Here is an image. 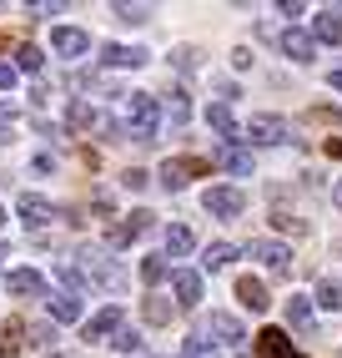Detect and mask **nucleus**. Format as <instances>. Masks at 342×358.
<instances>
[{
	"label": "nucleus",
	"mask_w": 342,
	"mask_h": 358,
	"mask_svg": "<svg viewBox=\"0 0 342 358\" xmlns=\"http://www.w3.org/2000/svg\"><path fill=\"white\" fill-rule=\"evenodd\" d=\"M126 116H131V127H126L131 141H156V131H161V106H156L151 91H131V96H126Z\"/></svg>",
	"instance_id": "nucleus-1"
},
{
	"label": "nucleus",
	"mask_w": 342,
	"mask_h": 358,
	"mask_svg": "<svg viewBox=\"0 0 342 358\" xmlns=\"http://www.w3.org/2000/svg\"><path fill=\"white\" fill-rule=\"evenodd\" d=\"M81 262H86V273H91L96 288H106V293H121V288H126V273L116 268V257L96 252V248H81Z\"/></svg>",
	"instance_id": "nucleus-2"
},
{
	"label": "nucleus",
	"mask_w": 342,
	"mask_h": 358,
	"mask_svg": "<svg viewBox=\"0 0 342 358\" xmlns=\"http://www.w3.org/2000/svg\"><path fill=\"white\" fill-rule=\"evenodd\" d=\"M207 172H211V162H202V157H166L161 162V187L166 192H181L191 177H207Z\"/></svg>",
	"instance_id": "nucleus-3"
},
{
	"label": "nucleus",
	"mask_w": 342,
	"mask_h": 358,
	"mask_svg": "<svg viewBox=\"0 0 342 358\" xmlns=\"http://www.w3.org/2000/svg\"><path fill=\"white\" fill-rule=\"evenodd\" d=\"M202 207L211 212V217H241V212H247V197H241L237 187H207Z\"/></svg>",
	"instance_id": "nucleus-4"
},
{
	"label": "nucleus",
	"mask_w": 342,
	"mask_h": 358,
	"mask_svg": "<svg viewBox=\"0 0 342 358\" xmlns=\"http://www.w3.org/2000/svg\"><path fill=\"white\" fill-rule=\"evenodd\" d=\"M247 257H257L262 268H272V273H287V268H292V248H287V243H272V237H252V243H247Z\"/></svg>",
	"instance_id": "nucleus-5"
},
{
	"label": "nucleus",
	"mask_w": 342,
	"mask_h": 358,
	"mask_svg": "<svg viewBox=\"0 0 342 358\" xmlns=\"http://www.w3.org/2000/svg\"><path fill=\"white\" fill-rule=\"evenodd\" d=\"M151 217H156V212H146V207H136V212H131L126 222H116V227H106V248H131L136 237H141L146 227H151Z\"/></svg>",
	"instance_id": "nucleus-6"
},
{
	"label": "nucleus",
	"mask_w": 342,
	"mask_h": 358,
	"mask_svg": "<svg viewBox=\"0 0 342 358\" xmlns=\"http://www.w3.org/2000/svg\"><path fill=\"white\" fill-rule=\"evenodd\" d=\"M247 141H257V147H277V141H287V122L272 111H262L247 122Z\"/></svg>",
	"instance_id": "nucleus-7"
},
{
	"label": "nucleus",
	"mask_w": 342,
	"mask_h": 358,
	"mask_svg": "<svg viewBox=\"0 0 342 358\" xmlns=\"http://www.w3.org/2000/svg\"><path fill=\"white\" fill-rule=\"evenodd\" d=\"M56 217H61V207H56V202H45V197H36V192L20 197V222H26L31 232H40L45 222H56Z\"/></svg>",
	"instance_id": "nucleus-8"
},
{
	"label": "nucleus",
	"mask_w": 342,
	"mask_h": 358,
	"mask_svg": "<svg viewBox=\"0 0 342 358\" xmlns=\"http://www.w3.org/2000/svg\"><path fill=\"white\" fill-rule=\"evenodd\" d=\"M151 61V51H141V45H101V66H111V71H136V66H146Z\"/></svg>",
	"instance_id": "nucleus-9"
},
{
	"label": "nucleus",
	"mask_w": 342,
	"mask_h": 358,
	"mask_svg": "<svg viewBox=\"0 0 342 358\" xmlns=\"http://www.w3.org/2000/svg\"><path fill=\"white\" fill-rule=\"evenodd\" d=\"M277 45H282V56H292L297 66H307V61L317 56V41H312V31H297V26H287Z\"/></svg>",
	"instance_id": "nucleus-10"
},
{
	"label": "nucleus",
	"mask_w": 342,
	"mask_h": 358,
	"mask_svg": "<svg viewBox=\"0 0 342 358\" xmlns=\"http://www.w3.org/2000/svg\"><path fill=\"white\" fill-rule=\"evenodd\" d=\"M257 358H307V353L292 348V338H287L282 328H262L257 333Z\"/></svg>",
	"instance_id": "nucleus-11"
},
{
	"label": "nucleus",
	"mask_w": 342,
	"mask_h": 358,
	"mask_svg": "<svg viewBox=\"0 0 342 358\" xmlns=\"http://www.w3.org/2000/svg\"><path fill=\"white\" fill-rule=\"evenodd\" d=\"M171 293H177L181 308H197V303H202V273H191V268H171Z\"/></svg>",
	"instance_id": "nucleus-12"
},
{
	"label": "nucleus",
	"mask_w": 342,
	"mask_h": 358,
	"mask_svg": "<svg viewBox=\"0 0 342 358\" xmlns=\"http://www.w3.org/2000/svg\"><path fill=\"white\" fill-rule=\"evenodd\" d=\"M216 166H227L232 177H247V172H252V152L232 136V141H222V147H216Z\"/></svg>",
	"instance_id": "nucleus-13"
},
{
	"label": "nucleus",
	"mask_w": 342,
	"mask_h": 358,
	"mask_svg": "<svg viewBox=\"0 0 342 358\" xmlns=\"http://www.w3.org/2000/svg\"><path fill=\"white\" fill-rule=\"evenodd\" d=\"M51 45H56L61 56H70V61H76V56H86V51H91V36H86L81 26H56Z\"/></svg>",
	"instance_id": "nucleus-14"
},
{
	"label": "nucleus",
	"mask_w": 342,
	"mask_h": 358,
	"mask_svg": "<svg viewBox=\"0 0 342 358\" xmlns=\"http://www.w3.org/2000/svg\"><path fill=\"white\" fill-rule=\"evenodd\" d=\"M207 338H216V343H232V348H241V338H247V333H241V323H237L232 313H211V318H207Z\"/></svg>",
	"instance_id": "nucleus-15"
},
{
	"label": "nucleus",
	"mask_w": 342,
	"mask_h": 358,
	"mask_svg": "<svg viewBox=\"0 0 342 358\" xmlns=\"http://www.w3.org/2000/svg\"><path fill=\"white\" fill-rule=\"evenodd\" d=\"M106 333H121V308H116V303H111V308H101V313H96V318L81 328V338H86V343H101Z\"/></svg>",
	"instance_id": "nucleus-16"
},
{
	"label": "nucleus",
	"mask_w": 342,
	"mask_h": 358,
	"mask_svg": "<svg viewBox=\"0 0 342 358\" xmlns=\"http://www.w3.org/2000/svg\"><path fill=\"white\" fill-rule=\"evenodd\" d=\"M6 288H10L15 298H45V278H40L36 268H15V273L6 278Z\"/></svg>",
	"instance_id": "nucleus-17"
},
{
	"label": "nucleus",
	"mask_w": 342,
	"mask_h": 358,
	"mask_svg": "<svg viewBox=\"0 0 342 358\" xmlns=\"http://www.w3.org/2000/svg\"><path fill=\"white\" fill-rule=\"evenodd\" d=\"M312 41H327V45H337V41H342V6L317 10V20H312Z\"/></svg>",
	"instance_id": "nucleus-18"
},
{
	"label": "nucleus",
	"mask_w": 342,
	"mask_h": 358,
	"mask_svg": "<svg viewBox=\"0 0 342 358\" xmlns=\"http://www.w3.org/2000/svg\"><path fill=\"white\" fill-rule=\"evenodd\" d=\"M237 298H241V308H252V313H267V288H262V278H237Z\"/></svg>",
	"instance_id": "nucleus-19"
},
{
	"label": "nucleus",
	"mask_w": 342,
	"mask_h": 358,
	"mask_svg": "<svg viewBox=\"0 0 342 358\" xmlns=\"http://www.w3.org/2000/svg\"><path fill=\"white\" fill-rule=\"evenodd\" d=\"M20 348H26V323L6 318V323H0V358H15Z\"/></svg>",
	"instance_id": "nucleus-20"
},
{
	"label": "nucleus",
	"mask_w": 342,
	"mask_h": 358,
	"mask_svg": "<svg viewBox=\"0 0 342 358\" xmlns=\"http://www.w3.org/2000/svg\"><path fill=\"white\" fill-rule=\"evenodd\" d=\"M45 308H51V318H61V323L81 318V298H70V293H45Z\"/></svg>",
	"instance_id": "nucleus-21"
},
{
	"label": "nucleus",
	"mask_w": 342,
	"mask_h": 358,
	"mask_svg": "<svg viewBox=\"0 0 342 358\" xmlns=\"http://www.w3.org/2000/svg\"><path fill=\"white\" fill-rule=\"evenodd\" d=\"M207 122H211V131H222V141L237 136V116H232L227 101H211V106H207Z\"/></svg>",
	"instance_id": "nucleus-22"
},
{
	"label": "nucleus",
	"mask_w": 342,
	"mask_h": 358,
	"mask_svg": "<svg viewBox=\"0 0 342 358\" xmlns=\"http://www.w3.org/2000/svg\"><path fill=\"white\" fill-rule=\"evenodd\" d=\"M191 248H197V237H191V227L171 222V227H166V257H186Z\"/></svg>",
	"instance_id": "nucleus-23"
},
{
	"label": "nucleus",
	"mask_w": 342,
	"mask_h": 358,
	"mask_svg": "<svg viewBox=\"0 0 342 358\" xmlns=\"http://www.w3.org/2000/svg\"><path fill=\"white\" fill-rule=\"evenodd\" d=\"M287 323L297 328V333H312L317 323H312V303L307 298H287Z\"/></svg>",
	"instance_id": "nucleus-24"
},
{
	"label": "nucleus",
	"mask_w": 342,
	"mask_h": 358,
	"mask_svg": "<svg viewBox=\"0 0 342 358\" xmlns=\"http://www.w3.org/2000/svg\"><path fill=\"white\" fill-rule=\"evenodd\" d=\"M141 318L151 323V328L171 323V303H166V298H156V293H151V298H141Z\"/></svg>",
	"instance_id": "nucleus-25"
},
{
	"label": "nucleus",
	"mask_w": 342,
	"mask_h": 358,
	"mask_svg": "<svg viewBox=\"0 0 342 358\" xmlns=\"http://www.w3.org/2000/svg\"><path fill=\"white\" fill-rule=\"evenodd\" d=\"M232 257H237V248H232V243H211V248L202 252V268H207V273H216V268H227Z\"/></svg>",
	"instance_id": "nucleus-26"
},
{
	"label": "nucleus",
	"mask_w": 342,
	"mask_h": 358,
	"mask_svg": "<svg viewBox=\"0 0 342 358\" xmlns=\"http://www.w3.org/2000/svg\"><path fill=\"white\" fill-rule=\"evenodd\" d=\"M317 303H322L327 313H342V282L322 278V282H317Z\"/></svg>",
	"instance_id": "nucleus-27"
},
{
	"label": "nucleus",
	"mask_w": 342,
	"mask_h": 358,
	"mask_svg": "<svg viewBox=\"0 0 342 358\" xmlns=\"http://www.w3.org/2000/svg\"><path fill=\"white\" fill-rule=\"evenodd\" d=\"M181 358H216V343L207 338V333H191V338L181 343Z\"/></svg>",
	"instance_id": "nucleus-28"
},
{
	"label": "nucleus",
	"mask_w": 342,
	"mask_h": 358,
	"mask_svg": "<svg viewBox=\"0 0 342 358\" xmlns=\"http://www.w3.org/2000/svg\"><path fill=\"white\" fill-rule=\"evenodd\" d=\"M161 278H166V257H161V252H151V257H141V282H146V288H156Z\"/></svg>",
	"instance_id": "nucleus-29"
},
{
	"label": "nucleus",
	"mask_w": 342,
	"mask_h": 358,
	"mask_svg": "<svg viewBox=\"0 0 342 358\" xmlns=\"http://www.w3.org/2000/svg\"><path fill=\"white\" fill-rule=\"evenodd\" d=\"M56 278H61V288H66L70 298H81V288H86V273H81V268H70V262H61V268H56Z\"/></svg>",
	"instance_id": "nucleus-30"
},
{
	"label": "nucleus",
	"mask_w": 342,
	"mask_h": 358,
	"mask_svg": "<svg viewBox=\"0 0 342 358\" xmlns=\"http://www.w3.org/2000/svg\"><path fill=\"white\" fill-rule=\"evenodd\" d=\"M166 116H171V127H186V122H191V101L181 96V91H171V101H166Z\"/></svg>",
	"instance_id": "nucleus-31"
},
{
	"label": "nucleus",
	"mask_w": 342,
	"mask_h": 358,
	"mask_svg": "<svg viewBox=\"0 0 342 358\" xmlns=\"http://www.w3.org/2000/svg\"><path fill=\"white\" fill-rule=\"evenodd\" d=\"M96 122H101V116H96L86 101H70L66 106V127H96Z\"/></svg>",
	"instance_id": "nucleus-32"
},
{
	"label": "nucleus",
	"mask_w": 342,
	"mask_h": 358,
	"mask_svg": "<svg viewBox=\"0 0 342 358\" xmlns=\"http://www.w3.org/2000/svg\"><path fill=\"white\" fill-rule=\"evenodd\" d=\"M116 20H126V26H146L151 20V6H111Z\"/></svg>",
	"instance_id": "nucleus-33"
},
{
	"label": "nucleus",
	"mask_w": 342,
	"mask_h": 358,
	"mask_svg": "<svg viewBox=\"0 0 342 358\" xmlns=\"http://www.w3.org/2000/svg\"><path fill=\"white\" fill-rule=\"evenodd\" d=\"M40 61H45L40 45H15V66H20V71H40Z\"/></svg>",
	"instance_id": "nucleus-34"
},
{
	"label": "nucleus",
	"mask_w": 342,
	"mask_h": 358,
	"mask_svg": "<svg viewBox=\"0 0 342 358\" xmlns=\"http://www.w3.org/2000/svg\"><path fill=\"white\" fill-rule=\"evenodd\" d=\"M111 343H116L121 353H136V348H141V333H136V328H121V333H116Z\"/></svg>",
	"instance_id": "nucleus-35"
},
{
	"label": "nucleus",
	"mask_w": 342,
	"mask_h": 358,
	"mask_svg": "<svg viewBox=\"0 0 342 358\" xmlns=\"http://www.w3.org/2000/svg\"><path fill=\"white\" fill-rule=\"evenodd\" d=\"M26 333H31V343H36V348H51V343H56L51 323H40V328H26Z\"/></svg>",
	"instance_id": "nucleus-36"
},
{
	"label": "nucleus",
	"mask_w": 342,
	"mask_h": 358,
	"mask_svg": "<svg viewBox=\"0 0 342 358\" xmlns=\"http://www.w3.org/2000/svg\"><path fill=\"white\" fill-rule=\"evenodd\" d=\"M121 182H126V187H131V192H141V187H146V182H151V177H146V172H141V166H131V172H121Z\"/></svg>",
	"instance_id": "nucleus-37"
},
{
	"label": "nucleus",
	"mask_w": 342,
	"mask_h": 358,
	"mask_svg": "<svg viewBox=\"0 0 342 358\" xmlns=\"http://www.w3.org/2000/svg\"><path fill=\"white\" fill-rule=\"evenodd\" d=\"M177 66H181V71H197V51H191V45H181V51H177Z\"/></svg>",
	"instance_id": "nucleus-38"
},
{
	"label": "nucleus",
	"mask_w": 342,
	"mask_h": 358,
	"mask_svg": "<svg viewBox=\"0 0 342 358\" xmlns=\"http://www.w3.org/2000/svg\"><path fill=\"white\" fill-rule=\"evenodd\" d=\"M10 122H15V101H0V131H10Z\"/></svg>",
	"instance_id": "nucleus-39"
},
{
	"label": "nucleus",
	"mask_w": 342,
	"mask_h": 358,
	"mask_svg": "<svg viewBox=\"0 0 342 358\" xmlns=\"http://www.w3.org/2000/svg\"><path fill=\"white\" fill-rule=\"evenodd\" d=\"M10 86H15V66L0 61V91H10Z\"/></svg>",
	"instance_id": "nucleus-40"
},
{
	"label": "nucleus",
	"mask_w": 342,
	"mask_h": 358,
	"mask_svg": "<svg viewBox=\"0 0 342 358\" xmlns=\"http://www.w3.org/2000/svg\"><path fill=\"white\" fill-rule=\"evenodd\" d=\"M36 172H56V157L51 152H36Z\"/></svg>",
	"instance_id": "nucleus-41"
},
{
	"label": "nucleus",
	"mask_w": 342,
	"mask_h": 358,
	"mask_svg": "<svg viewBox=\"0 0 342 358\" xmlns=\"http://www.w3.org/2000/svg\"><path fill=\"white\" fill-rule=\"evenodd\" d=\"M66 6H31V15H40V20H51V15H61Z\"/></svg>",
	"instance_id": "nucleus-42"
},
{
	"label": "nucleus",
	"mask_w": 342,
	"mask_h": 358,
	"mask_svg": "<svg viewBox=\"0 0 342 358\" xmlns=\"http://www.w3.org/2000/svg\"><path fill=\"white\" fill-rule=\"evenodd\" d=\"M327 86H332L337 96H342V71H332V76H327Z\"/></svg>",
	"instance_id": "nucleus-43"
},
{
	"label": "nucleus",
	"mask_w": 342,
	"mask_h": 358,
	"mask_svg": "<svg viewBox=\"0 0 342 358\" xmlns=\"http://www.w3.org/2000/svg\"><path fill=\"white\" fill-rule=\"evenodd\" d=\"M45 358H70V353H56V348H51V353H45Z\"/></svg>",
	"instance_id": "nucleus-44"
},
{
	"label": "nucleus",
	"mask_w": 342,
	"mask_h": 358,
	"mask_svg": "<svg viewBox=\"0 0 342 358\" xmlns=\"http://www.w3.org/2000/svg\"><path fill=\"white\" fill-rule=\"evenodd\" d=\"M332 197H337V207H342V187H337V192H332Z\"/></svg>",
	"instance_id": "nucleus-45"
},
{
	"label": "nucleus",
	"mask_w": 342,
	"mask_h": 358,
	"mask_svg": "<svg viewBox=\"0 0 342 358\" xmlns=\"http://www.w3.org/2000/svg\"><path fill=\"white\" fill-rule=\"evenodd\" d=\"M0 222H6V207H0Z\"/></svg>",
	"instance_id": "nucleus-46"
},
{
	"label": "nucleus",
	"mask_w": 342,
	"mask_h": 358,
	"mask_svg": "<svg viewBox=\"0 0 342 358\" xmlns=\"http://www.w3.org/2000/svg\"><path fill=\"white\" fill-rule=\"evenodd\" d=\"M0 257H6V243H0Z\"/></svg>",
	"instance_id": "nucleus-47"
}]
</instances>
